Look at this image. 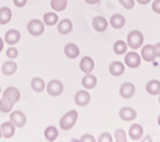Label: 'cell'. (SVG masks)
<instances>
[{
	"label": "cell",
	"mask_w": 160,
	"mask_h": 142,
	"mask_svg": "<svg viewBox=\"0 0 160 142\" xmlns=\"http://www.w3.org/2000/svg\"><path fill=\"white\" fill-rule=\"evenodd\" d=\"M19 97H21V92L18 91V88L8 87L3 94L2 100H0V110L3 113H10L14 104L19 100Z\"/></svg>",
	"instance_id": "6da1fadb"
},
{
	"label": "cell",
	"mask_w": 160,
	"mask_h": 142,
	"mask_svg": "<svg viewBox=\"0 0 160 142\" xmlns=\"http://www.w3.org/2000/svg\"><path fill=\"white\" fill-rule=\"evenodd\" d=\"M77 118H78V113L76 110H71L68 111L67 114H64L59 124H60V128L63 131H68V130H72L74 127L76 122H77Z\"/></svg>",
	"instance_id": "7a4b0ae2"
},
{
	"label": "cell",
	"mask_w": 160,
	"mask_h": 142,
	"mask_svg": "<svg viewBox=\"0 0 160 142\" xmlns=\"http://www.w3.org/2000/svg\"><path fill=\"white\" fill-rule=\"evenodd\" d=\"M143 44V35L141 31H131L127 36V45L132 49V50H137L142 46Z\"/></svg>",
	"instance_id": "3957f363"
},
{
	"label": "cell",
	"mask_w": 160,
	"mask_h": 142,
	"mask_svg": "<svg viewBox=\"0 0 160 142\" xmlns=\"http://www.w3.org/2000/svg\"><path fill=\"white\" fill-rule=\"evenodd\" d=\"M27 30H28V32H30L32 36H35V37L42 35V33H44V30H45L44 22H41L40 19H32V21H30L28 24H27Z\"/></svg>",
	"instance_id": "277c9868"
},
{
	"label": "cell",
	"mask_w": 160,
	"mask_h": 142,
	"mask_svg": "<svg viewBox=\"0 0 160 142\" xmlns=\"http://www.w3.org/2000/svg\"><path fill=\"white\" fill-rule=\"evenodd\" d=\"M124 63L126 66L135 69V68H138L141 66V56L135 53V51H131V53H127L126 54V58H124Z\"/></svg>",
	"instance_id": "5b68a950"
},
{
	"label": "cell",
	"mask_w": 160,
	"mask_h": 142,
	"mask_svg": "<svg viewBox=\"0 0 160 142\" xmlns=\"http://www.w3.org/2000/svg\"><path fill=\"white\" fill-rule=\"evenodd\" d=\"M46 90H48V94H49L50 96H59V95H62V92H63L64 86H63V83H62L60 81L52 80V81H50V82L48 83Z\"/></svg>",
	"instance_id": "8992f818"
},
{
	"label": "cell",
	"mask_w": 160,
	"mask_h": 142,
	"mask_svg": "<svg viewBox=\"0 0 160 142\" xmlns=\"http://www.w3.org/2000/svg\"><path fill=\"white\" fill-rule=\"evenodd\" d=\"M26 120H27V118H26V115L22 111L17 110V111L10 113V122L16 127H19V128L24 127L26 125Z\"/></svg>",
	"instance_id": "52a82bcc"
},
{
	"label": "cell",
	"mask_w": 160,
	"mask_h": 142,
	"mask_svg": "<svg viewBox=\"0 0 160 142\" xmlns=\"http://www.w3.org/2000/svg\"><path fill=\"white\" fill-rule=\"evenodd\" d=\"M135 92H136V87L131 82L123 83L121 86V88H119V94H121V96L123 99H131L133 95H135Z\"/></svg>",
	"instance_id": "ba28073f"
},
{
	"label": "cell",
	"mask_w": 160,
	"mask_h": 142,
	"mask_svg": "<svg viewBox=\"0 0 160 142\" xmlns=\"http://www.w3.org/2000/svg\"><path fill=\"white\" fill-rule=\"evenodd\" d=\"M90 101H91V96L87 91H85V90L78 91L74 96V102L79 106H86L87 104H90Z\"/></svg>",
	"instance_id": "9c48e42d"
},
{
	"label": "cell",
	"mask_w": 160,
	"mask_h": 142,
	"mask_svg": "<svg viewBox=\"0 0 160 142\" xmlns=\"http://www.w3.org/2000/svg\"><path fill=\"white\" fill-rule=\"evenodd\" d=\"M137 117V113L135 109H132V108H122L121 110H119V118H121L122 120L124 122H131L133 120Z\"/></svg>",
	"instance_id": "30bf717a"
},
{
	"label": "cell",
	"mask_w": 160,
	"mask_h": 142,
	"mask_svg": "<svg viewBox=\"0 0 160 142\" xmlns=\"http://www.w3.org/2000/svg\"><path fill=\"white\" fill-rule=\"evenodd\" d=\"M108 24H109V22L101 16L94 17V19H92V27H94V30L98 32H104L106 28H108Z\"/></svg>",
	"instance_id": "8fae6325"
},
{
	"label": "cell",
	"mask_w": 160,
	"mask_h": 142,
	"mask_svg": "<svg viewBox=\"0 0 160 142\" xmlns=\"http://www.w3.org/2000/svg\"><path fill=\"white\" fill-rule=\"evenodd\" d=\"M79 68H81V71H82L83 73H86V74L91 73L92 71H94V68H95V61H94V59L90 58V56L82 58L81 63H79Z\"/></svg>",
	"instance_id": "7c38bea8"
},
{
	"label": "cell",
	"mask_w": 160,
	"mask_h": 142,
	"mask_svg": "<svg viewBox=\"0 0 160 142\" xmlns=\"http://www.w3.org/2000/svg\"><path fill=\"white\" fill-rule=\"evenodd\" d=\"M19 40H21V33L17 30H9L4 37V41L8 45H16L17 42H19Z\"/></svg>",
	"instance_id": "4fadbf2b"
},
{
	"label": "cell",
	"mask_w": 160,
	"mask_h": 142,
	"mask_svg": "<svg viewBox=\"0 0 160 142\" xmlns=\"http://www.w3.org/2000/svg\"><path fill=\"white\" fill-rule=\"evenodd\" d=\"M0 130H2L3 137H5V138H12L13 136H14V133H16V125L9 120V122L3 123L2 127H0Z\"/></svg>",
	"instance_id": "5bb4252c"
},
{
	"label": "cell",
	"mask_w": 160,
	"mask_h": 142,
	"mask_svg": "<svg viewBox=\"0 0 160 142\" xmlns=\"http://www.w3.org/2000/svg\"><path fill=\"white\" fill-rule=\"evenodd\" d=\"M124 64L122 61H113L109 66V73L114 77H119L124 73Z\"/></svg>",
	"instance_id": "9a60e30c"
},
{
	"label": "cell",
	"mask_w": 160,
	"mask_h": 142,
	"mask_svg": "<svg viewBox=\"0 0 160 142\" xmlns=\"http://www.w3.org/2000/svg\"><path fill=\"white\" fill-rule=\"evenodd\" d=\"M73 30V24L69 19H62L60 22H58V32L60 35H68L69 32H72Z\"/></svg>",
	"instance_id": "2e32d148"
},
{
	"label": "cell",
	"mask_w": 160,
	"mask_h": 142,
	"mask_svg": "<svg viewBox=\"0 0 160 142\" xmlns=\"http://www.w3.org/2000/svg\"><path fill=\"white\" fill-rule=\"evenodd\" d=\"M141 56L145 61H154L155 60V54H154V47L152 45H145L141 50Z\"/></svg>",
	"instance_id": "e0dca14e"
},
{
	"label": "cell",
	"mask_w": 160,
	"mask_h": 142,
	"mask_svg": "<svg viewBox=\"0 0 160 142\" xmlns=\"http://www.w3.org/2000/svg\"><path fill=\"white\" fill-rule=\"evenodd\" d=\"M64 54L68 56L69 59H76L79 55V49L76 44H67L64 47Z\"/></svg>",
	"instance_id": "ac0fdd59"
},
{
	"label": "cell",
	"mask_w": 160,
	"mask_h": 142,
	"mask_svg": "<svg viewBox=\"0 0 160 142\" xmlns=\"http://www.w3.org/2000/svg\"><path fill=\"white\" fill-rule=\"evenodd\" d=\"M110 24H112L113 28L121 30V28L124 27V24H126V18L122 14H114L110 18Z\"/></svg>",
	"instance_id": "d6986e66"
},
{
	"label": "cell",
	"mask_w": 160,
	"mask_h": 142,
	"mask_svg": "<svg viewBox=\"0 0 160 142\" xmlns=\"http://www.w3.org/2000/svg\"><path fill=\"white\" fill-rule=\"evenodd\" d=\"M146 91L150 95H160V81L158 80H151L146 83Z\"/></svg>",
	"instance_id": "ffe728a7"
},
{
	"label": "cell",
	"mask_w": 160,
	"mask_h": 142,
	"mask_svg": "<svg viewBox=\"0 0 160 142\" xmlns=\"http://www.w3.org/2000/svg\"><path fill=\"white\" fill-rule=\"evenodd\" d=\"M98 85V78L95 76H92V74H86L83 78H82V86L87 90H92V88H95Z\"/></svg>",
	"instance_id": "44dd1931"
},
{
	"label": "cell",
	"mask_w": 160,
	"mask_h": 142,
	"mask_svg": "<svg viewBox=\"0 0 160 142\" xmlns=\"http://www.w3.org/2000/svg\"><path fill=\"white\" fill-rule=\"evenodd\" d=\"M142 136H143V130H142V127L140 124L131 125V128H129V137L132 140H135V141L140 140V138H142Z\"/></svg>",
	"instance_id": "7402d4cb"
},
{
	"label": "cell",
	"mask_w": 160,
	"mask_h": 142,
	"mask_svg": "<svg viewBox=\"0 0 160 142\" xmlns=\"http://www.w3.org/2000/svg\"><path fill=\"white\" fill-rule=\"evenodd\" d=\"M2 72L5 74V76H12V74H14L17 72V64L14 61H5L3 64V67H2Z\"/></svg>",
	"instance_id": "603a6c76"
},
{
	"label": "cell",
	"mask_w": 160,
	"mask_h": 142,
	"mask_svg": "<svg viewBox=\"0 0 160 142\" xmlns=\"http://www.w3.org/2000/svg\"><path fill=\"white\" fill-rule=\"evenodd\" d=\"M12 19V10L8 7L0 8V24H7Z\"/></svg>",
	"instance_id": "cb8c5ba5"
},
{
	"label": "cell",
	"mask_w": 160,
	"mask_h": 142,
	"mask_svg": "<svg viewBox=\"0 0 160 142\" xmlns=\"http://www.w3.org/2000/svg\"><path fill=\"white\" fill-rule=\"evenodd\" d=\"M44 135H45V138H46L49 142H52V141H55V140L58 138L59 132H58V130H57V127L50 125V127H48L46 130H45Z\"/></svg>",
	"instance_id": "d4e9b609"
},
{
	"label": "cell",
	"mask_w": 160,
	"mask_h": 142,
	"mask_svg": "<svg viewBox=\"0 0 160 142\" xmlns=\"http://www.w3.org/2000/svg\"><path fill=\"white\" fill-rule=\"evenodd\" d=\"M113 49H114V53H115L117 55H123V54L127 53L128 45H127V42L123 41V40H118V41H115Z\"/></svg>",
	"instance_id": "484cf974"
},
{
	"label": "cell",
	"mask_w": 160,
	"mask_h": 142,
	"mask_svg": "<svg viewBox=\"0 0 160 142\" xmlns=\"http://www.w3.org/2000/svg\"><path fill=\"white\" fill-rule=\"evenodd\" d=\"M59 22V17L57 13H52V12H49V13H45L44 14V24L46 26H54Z\"/></svg>",
	"instance_id": "4316f807"
},
{
	"label": "cell",
	"mask_w": 160,
	"mask_h": 142,
	"mask_svg": "<svg viewBox=\"0 0 160 142\" xmlns=\"http://www.w3.org/2000/svg\"><path fill=\"white\" fill-rule=\"evenodd\" d=\"M31 87L35 92H41L45 88V82L42 78H40V77H35V78L31 81Z\"/></svg>",
	"instance_id": "83f0119b"
},
{
	"label": "cell",
	"mask_w": 160,
	"mask_h": 142,
	"mask_svg": "<svg viewBox=\"0 0 160 142\" xmlns=\"http://www.w3.org/2000/svg\"><path fill=\"white\" fill-rule=\"evenodd\" d=\"M67 3L68 0H51V8L55 12H63L67 8Z\"/></svg>",
	"instance_id": "f1b7e54d"
},
{
	"label": "cell",
	"mask_w": 160,
	"mask_h": 142,
	"mask_svg": "<svg viewBox=\"0 0 160 142\" xmlns=\"http://www.w3.org/2000/svg\"><path fill=\"white\" fill-rule=\"evenodd\" d=\"M114 137H115V142H127L124 130H117L114 133Z\"/></svg>",
	"instance_id": "f546056e"
},
{
	"label": "cell",
	"mask_w": 160,
	"mask_h": 142,
	"mask_svg": "<svg viewBox=\"0 0 160 142\" xmlns=\"http://www.w3.org/2000/svg\"><path fill=\"white\" fill-rule=\"evenodd\" d=\"M98 142H113V137H112L110 133L104 132V133H101V135L99 136Z\"/></svg>",
	"instance_id": "4dcf8cb0"
},
{
	"label": "cell",
	"mask_w": 160,
	"mask_h": 142,
	"mask_svg": "<svg viewBox=\"0 0 160 142\" xmlns=\"http://www.w3.org/2000/svg\"><path fill=\"white\" fill-rule=\"evenodd\" d=\"M119 3H121L123 5V8L126 9H133V7H135V0H119Z\"/></svg>",
	"instance_id": "1f68e13d"
},
{
	"label": "cell",
	"mask_w": 160,
	"mask_h": 142,
	"mask_svg": "<svg viewBox=\"0 0 160 142\" xmlns=\"http://www.w3.org/2000/svg\"><path fill=\"white\" fill-rule=\"evenodd\" d=\"M7 56L10 58V59H16L18 56V50L16 47H9L7 50Z\"/></svg>",
	"instance_id": "d6a6232c"
},
{
	"label": "cell",
	"mask_w": 160,
	"mask_h": 142,
	"mask_svg": "<svg viewBox=\"0 0 160 142\" xmlns=\"http://www.w3.org/2000/svg\"><path fill=\"white\" fill-rule=\"evenodd\" d=\"M79 142H96V140H95V137L92 136V135L86 133V135H83V136L81 137V140H79Z\"/></svg>",
	"instance_id": "836d02e7"
},
{
	"label": "cell",
	"mask_w": 160,
	"mask_h": 142,
	"mask_svg": "<svg viewBox=\"0 0 160 142\" xmlns=\"http://www.w3.org/2000/svg\"><path fill=\"white\" fill-rule=\"evenodd\" d=\"M152 10L156 14H160V0H154L152 3Z\"/></svg>",
	"instance_id": "e575fe53"
},
{
	"label": "cell",
	"mask_w": 160,
	"mask_h": 142,
	"mask_svg": "<svg viewBox=\"0 0 160 142\" xmlns=\"http://www.w3.org/2000/svg\"><path fill=\"white\" fill-rule=\"evenodd\" d=\"M13 3H14V5L18 8H23L26 4H27V0H13Z\"/></svg>",
	"instance_id": "d590c367"
},
{
	"label": "cell",
	"mask_w": 160,
	"mask_h": 142,
	"mask_svg": "<svg viewBox=\"0 0 160 142\" xmlns=\"http://www.w3.org/2000/svg\"><path fill=\"white\" fill-rule=\"evenodd\" d=\"M152 47H154V54H155V56H156V58H160V42L155 44Z\"/></svg>",
	"instance_id": "8d00e7d4"
},
{
	"label": "cell",
	"mask_w": 160,
	"mask_h": 142,
	"mask_svg": "<svg viewBox=\"0 0 160 142\" xmlns=\"http://www.w3.org/2000/svg\"><path fill=\"white\" fill-rule=\"evenodd\" d=\"M85 2H86L87 4H90V5H94V4L100 3V0H85Z\"/></svg>",
	"instance_id": "74e56055"
},
{
	"label": "cell",
	"mask_w": 160,
	"mask_h": 142,
	"mask_svg": "<svg viewBox=\"0 0 160 142\" xmlns=\"http://www.w3.org/2000/svg\"><path fill=\"white\" fill-rule=\"evenodd\" d=\"M141 142H152V138L150 136H143V138H142Z\"/></svg>",
	"instance_id": "f35d334b"
},
{
	"label": "cell",
	"mask_w": 160,
	"mask_h": 142,
	"mask_svg": "<svg viewBox=\"0 0 160 142\" xmlns=\"http://www.w3.org/2000/svg\"><path fill=\"white\" fill-rule=\"evenodd\" d=\"M137 2H138L141 5H146V4H149L151 0H137Z\"/></svg>",
	"instance_id": "ab89813d"
},
{
	"label": "cell",
	"mask_w": 160,
	"mask_h": 142,
	"mask_svg": "<svg viewBox=\"0 0 160 142\" xmlns=\"http://www.w3.org/2000/svg\"><path fill=\"white\" fill-rule=\"evenodd\" d=\"M3 47H4V41H3V38L0 37V53H2V50H3Z\"/></svg>",
	"instance_id": "60d3db41"
},
{
	"label": "cell",
	"mask_w": 160,
	"mask_h": 142,
	"mask_svg": "<svg viewBox=\"0 0 160 142\" xmlns=\"http://www.w3.org/2000/svg\"><path fill=\"white\" fill-rule=\"evenodd\" d=\"M158 123H159V125H160V115H159V118H158Z\"/></svg>",
	"instance_id": "b9f144b4"
},
{
	"label": "cell",
	"mask_w": 160,
	"mask_h": 142,
	"mask_svg": "<svg viewBox=\"0 0 160 142\" xmlns=\"http://www.w3.org/2000/svg\"><path fill=\"white\" fill-rule=\"evenodd\" d=\"M2 136H3V135H2V130H0V137H2Z\"/></svg>",
	"instance_id": "7bdbcfd3"
},
{
	"label": "cell",
	"mask_w": 160,
	"mask_h": 142,
	"mask_svg": "<svg viewBox=\"0 0 160 142\" xmlns=\"http://www.w3.org/2000/svg\"><path fill=\"white\" fill-rule=\"evenodd\" d=\"M159 104H160V96H159Z\"/></svg>",
	"instance_id": "ee69618b"
},
{
	"label": "cell",
	"mask_w": 160,
	"mask_h": 142,
	"mask_svg": "<svg viewBox=\"0 0 160 142\" xmlns=\"http://www.w3.org/2000/svg\"><path fill=\"white\" fill-rule=\"evenodd\" d=\"M0 92H2V90H0Z\"/></svg>",
	"instance_id": "f6af8a7d"
}]
</instances>
